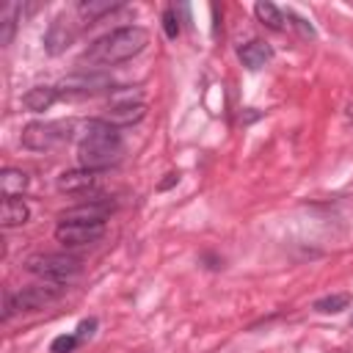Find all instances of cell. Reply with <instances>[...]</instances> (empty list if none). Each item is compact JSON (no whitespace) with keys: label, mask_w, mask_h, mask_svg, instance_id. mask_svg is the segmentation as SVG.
<instances>
[{"label":"cell","mask_w":353,"mask_h":353,"mask_svg":"<svg viewBox=\"0 0 353 353\" xmlns=\"http://www.w3.org/2000/svg\"><path fill=\"white\" fill-rule=\"evenodd\" d=\"M146 44H149V30L146 28L124 25V28H116V30L99 36L97 41H91L88 50L83 52V61L97 63V66H116V63L130 61L132 55H138Z\"/></svg>","instance_id":"cell-1"},{"label":"cell","mask_w":353,"mask_h":353,"mask_svg":"<svg viewBox=\"0 0 353 353\" xmlns=\"http://www.w3.org/2000/svg\"><path fill=\"white\" fill-rule=\"evenodd\" d=\"M121 152H124L121 135L110 121L91 119L85 124V132L77 143V160L83 168H91V171L108 168L121 157Z\"/></svg>","instance_id":"cell-2"},{"label":"cell","mask_w":353,"mask_h":353,"mask_svg":"<svg viewBox=\"0 0 353 353\" xmlns=\"http://www.w3.org/2000/svg\"><path fill=\"white\" fill-rule=\"evenodd\" d=\"M25 270L39 276L41 281L63 284L83 270V262L77 256H69V254H30L25 259Z\"/></svg>","instance_id":"cell-3"},{"label":"cell","mask_w":353,"mask_h":353,"mask_svg":"<svg viewBox=\"0 0 353 353\" xmlns=\"http://www.w3.org/2000/svg\"><path fill=\"white\" fill-rule=\"evenodd\" d=\"M72 121H30L22 130V146L30 152H50L69 141Z\"/></svg>","instance_id":"cell-4"},{"label":"cell","mask_w":353,"mask_h":353,"mask_svg":"<svg viewBox=\"0 0 353 353\" xmlns=\"http://www.w3.org/2000/svg\"><path fill=\"white\" fill-rule=\"evenodd\" d=\"M63 292H66V287L63 284H55V281L30 284V287H25L22 292L14 295V309H19V312H36V309H44L47 303L58 301Z\"/></svg>","instance_id":"cell-5"},{"label":"cell","mask_w":353,"mask_h":353,"mask_svg":"<svg viewBox=\"0 0 353 353\" xmlns=\"http://www.w3.org/2000/svg\"><path fill=\"white\" fill-rule=\"evenodd\" d=\"M105 234V223H80V221H61L55 226V240L61 245H88Z\"/></svg>","instance_id":"cell-6"},{"label":"cell","mask_w":353,"mask_h":353,"mask_svg":"<svg viewBox=\"0 0 353 353\" xmlns=\"http://www.w3.org/2000/svg\"><path fill=\"white\" fill-rule=\"evenodd\" d=\"M105 88H110V80L102 74H74L58 85L61 97H91V94L105 91Z\"/></svg>","instance_id":"cell-7"},{"label":"cell","mask_w":353,"mask_h":353,"mask_svg":"<svg viewBox=\"0 0 353 353\" xmlns=\"http://www.w3.org/2000/svg\"><path fill=\"white\" fill-rule=\"evenodd\" d=\"M113 204L110 201H85V204H77L66 212H61V221H80V223H105V218L110 215Z\"/></svg>","instance_id":"cell-8"},{"label":"cell","mask_w":353,"mask_h":353,"mask_svg":"<svg viewBox=\"0 0 353 353\" xmlns=\"http://www.w3.org/2000/svg\"><path fill=\"white\" fill-rule=\"evenodd\" d=\"M97 182V171L91 168H72V171H63L58 176V190L61 193H83V190H91Z\"/></svg>","instance_id":"cell-9"},{"label":"cell","mask_w":353,"mask_h":353,"mask_svg":"<svg viewBox=\"0 0 353 353\" xmlns=\"http://www.w3.org/2000/svg\"><path fill=\"white\" fill-rule=\"evenodd\" d=\"M237 58L243 61L245 69H262V66L273 58V50H270L265 41L254 39V41H248V44H243V47L237 50Z\"/></svg>","instance_id":"cell-10"},{"label":"cell","mask_w":353,"mask_h":353,"mask_svg":"<svg viewBox=\"0 0 353 353\" xmlns=\"http://www.w3.org/2000/svg\"><path fill=\"white\" fill-rule=\"evenodd\" d=\"M72 30H69V25L58 17L50 28H47V33H44V44H47V52L50 55H58V52H63L69 44H72Z\"/></svg>","instance_id":"cell-11"},{"label":"cell","mask_w":353,"mask_h":353,"mask_svg":"<svg viewBox=\"0 0 353 353\" xmlns=\"http://www.w3.org/2000/svg\"><path fill=\"white\" fill-rule=\"evenodd\" d=\"M30 218V210L22 199H3V207H0V223L3 229H14V226H22L28 223Z\"/></svg>","instance_id":"cell-12"},{"label":"cell","mask_w":353,"mask_h":353,"mask_svg":"<svg viewBox=\"0 0 353 353\" xmlns=\"http://www.w3.org/2000/svg\"><path fill=\"white\" fill-rule=\"evenodd\" d=\"M58 97H61L58 88H52V85H36V88H30V91L22 97V105H25L28 110H33V113H41V110H47Z\"/></svg>","instance_id":"cell-13"},{"label":"cell","mask_w":353,"mask_h":353,"mask_svg":"<svg viewBox=\"0 0 353 353\" xmlns=\"http://www.w3.org/2000/svg\"><path fill=\"white\" fill-rule=\"evenodd\" d=\"M28 188V174L19 168H3L0 174V193L3 199H17L22 196V190Z\"/></svg>","instance_id":"cell-14"},{"label":"cell","mask_w":353,"mask_h":353,"mask_svg":"<svg viewBox=\"0 0 353 353\" xmlns=\"http://www.w3.org/2000/svg\"><path fill=\"white\" fill-rule=\"evenodd\" d=\"M121 3L119 0H83L80 6H77V14L83 17V22H97V19H102L105 14H110V11H116Z\"/></svg>","instance_id":"cell-15"},{"label":"cell","mask_w":353,"mask_h":353,"mask_svg":"<svg viewBox=\"0 0 353 353\" xmlns=\"http://www.w3.org/2000/svg\"><path fill=\"white\" fill-rule=\"evenodd\" d=\"M143 119V105L141 102H116L110 108V121H121V124H130V121H138Z\"/></svg>","instance_id":"cell-16"},{"label":"cell","mask_w":353,"mask_h":353,"mask_svg":"<svg viewBox=\"0 0 353 353\" xmlns=\"http://www.w3.org/2000/svg\"><path fill=\"white\" fill-rule=\"evenodd\" d=\"M254 14H256V19H259L262 25H268L270 30H281V28H284V14H281L273 3H256V6H254Z\"/></svg>","instance_id":"cell-17"},{"label":"cell","mask_w":353,"mask_h":353,"mask_svg":"<svg viewBox=\"0 0 353 353\" xmlns=\"http://www.w3.org/2000/svg\"><path fill=\"white\" fill-rule=\"evenodd\" d=\"M347 306H350V295L347 292H336V295H325V298L314 301V309L323 312V314H336V312H342Z\"/></svg>","instance_id":"cell-18"},{"label":"cell","mask_w":353,"mask_h":353,"mask_svg":"<svg viewBox=\"0 0 353 353\" xmlns=\"http://www.w3.org/2000/svg\"><path fill=\"white\" fill-rule=\"evenodd\" d=\"M17 14H19V6H17V3H11V6L3 8V17H0V22H3L0 44H3V47L11 44V39H14V30H17Z\"/></svg>","instance_id":"cell-19"},{"label":"cell","mask_w":353,"mask_h":353,"mask_svg":"<svg viewBox=\"0 0 353 353\" xmlns=\"http://www.w3.org/2000/svg\"><path fill=\"white\" fill-rule=\"evenodd\" d=\"M77 342H80V339H77V334H61V336H55V339H52L50 350H52V353H72Z\"/></svg>","instance_id":"cell-20"},{"label":"cell","mask_w":353,"mask_h":353,"mask_svg":"<svg viewBox=\"0 0 353 353\" xmlns=\"http://www.w3.org/2000/svg\"><path fill=\"white\" fill-rule=\"evenodd\" d=\"M163 28H165V36H168V39H176V33H179V25H176V17H174V11H165V14H163Z\"/></svg>","instance_id":"cell-21"},{"label":"cell","mask_w":353,"mask_h":353,"mask_svg":"<svg viewBox=\"0 0 353 353\" xmlns=\"http://www.w3.org/2000/svg\"><path fill=\"white\" fill-rule=\"evenodd\" d=\"M94 328H97V320H83L77 325V339H88L94 334Z\"/></svg>","instance_id":"cell-22"},{"label":"cell","mask_w":353,"mask_h":353,"mask_svg":"<svg viewBox=\"0 0 353 353\" xmlns=\"http://www.w3.org/2000/svg\"><path fill=\"white\" fill-rule=\"evenodd\" d=\"M174 182H179V174H168V179H163V182H160V190H165V188H171Z\"/></svg>","instance_id":"cell-23"}]
</instances>
